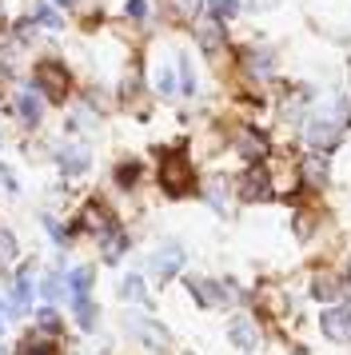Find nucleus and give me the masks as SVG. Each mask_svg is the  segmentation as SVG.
<instances>
[{
  "mask_svg": "<svg viewBox=\"0 0 351 355\" xmlns=\"http://www.w3.org/2000/svg\"><path fill=\"white\" fill-rule=\"evenodd\" d=\"M156 188L168 200H191V196H200V168L188 156L184 140L156 148Z\"/></svg>",
  "mask_w": 351,
  "mask_h": 355,
  "instance_id": "nucleus-1",
  "label": "nucleus"
},
{
  "mask_svg": "<svg viewBox=\"0 0 351 355\" xmlns=\"http://www.w3.org/2000/svg\"><path fill=\"white\" fill-rule=\"evenodd\" d=\"M28 84L40 92V100H44L48 108H64V104H72V96H76V72L68 68V60L52 56V52L32 60Z\"/></svg>",
  "mask_w": 351,
  "mask_h": 355,
  "instance_id": "nucleus-2",
  "label": "nucleus"
},
{
  "mask_svg": "<svg viewBox=\"0 0 351 355\" xmlns=\"http://www.w3.org/2000/svg\"><path fill=\"white\" fill-rule=\"evenodd\" d=\"M348 132L351 128L343 120H335V112H327V104H316V108L300 120V140L307 144V152H323V156H332L335 148L343 144Z\"/></svg>",
  "mask_w": 351,
  "mask_h": 355,
  "instance_id": "nucleus-3",
  "label": "nucleus"
},
{
  "mask_svg": "<svg viewBox=\"0 0 351 355\" xmlns=\"http://www.w3.org/2000/svg\"><path fill=\"white\" fill-rule=\"evenodd\" d=\"M184 291L196 307L204 311H223L232 304H243L248 291L239 288L236 279H216V275H184Z\"/></svg>",
  "mask_w": 351,
  "mask_h": 355,
  "instance_id": "nucleus-4",
  "label": "nucleus"
},
{
  "mask_svg": "<svg viewBox=\"0 0 351 355\" xmlns=\"http://www.w3.org/2000/svg\"><path fill=\"white\" fill-rule=\"evenodd\" d=\"M232 196L239 204H271V200H280V180H275L271 160L243 164L236 172V180H232Z\"/></svg>",
  "mask_w": 351,
  "mask_h": 355,
  "instance_id": "nucleus-5",
  "label": "nucleus"
},
{
  "mask_svg": "<svg viewBox=\"0 0 351 355\" xmlns=\"http://www.w3.org/2000/svg\"><path fill=\"white\" fill-rule=\"evenodd\" d=\"M188 268V248L180 240H164L148 252V263H144V275L156 284V288H168L172 279H180Z\"/></svg>",
  "mask_w": 351,
  "mask_h": 355,
  "instance_id": "nucleus-6",
  "label": "nucleus"
},
{
  "mask_svg": "<svg viewBox=\"0 0 351 355\" xmlns=\"http://www.w3.org/2000/svg\"><path fill=\"white\" fill-rule=\"evenodd\" d=\"M8 315L12 320H24L36 311V259H20L16 272L8 275Z\"/></svg>",
  "mask_w": 351,
  "mask_h": 355,
  "instance_id": "nucleus-7",
  "label": "nucleus"
},
{
  "mask_svg": "<svg viewBox=\"0 0 351 355\" xmlns=\"http://www.w3.org/2000/svg\"><path fill=\"white\" fill-rule=\"evenodd\" d=\"M228 148L236 152L239 164H259V160H271V148H275V140H271V132L264 128V124H236L232 128V140H228Z\"/></svg>",
  "mask_w": 351,
  "mask_h": 355,
  "instance_id": "nucleus-8",
  "label": "nucleus"
},
{
  "mask_svg": "<svg viewBox=\"0 0 351 355\" xmlns=\"http://www.w3.org/2000/svg\"><path fill=\"white\" fill-rule=\"evenodd\" d=\"M124 336L136 339L148 355H164L168 347H172V331L164 327L160 320H152V315H140V311H128L124 320Z\"/></svg>",
  "mask_w": 351,
  "mask_h": 355,
  "instance_id": "nucleus-9",
  "label": "nucleus"
},
{
  "mask_svg": "<svg viewBox=\"0 0 351 355\" xmlns=\"http://www.w3.org/2000/svg\"><path fill=\"white\" fill-rule=\"evenodd\" d=\"M232 56H236V68L243 72V80H252V84H268L271 76H275V68H280L275 49H271V44H259V40L236 49Z\"/></svg>",
  "mask_w": 351,
  "mask_h": 355,
  "instance_id": "nucleus-10",
  "label": "nucleus"
},
{
  "mask_svg": "<svg viewBox=\"0 0 351 355\" xmlns=\"http://www.w3.org/2000/svg\"><path fill=\"white\" fill-rule=\"evenodd\" d=\"M52 164H56V176L76 184V180L92 176V148L84 140H64V144L52 148Z\"/></svg>",
  "mask_w": 351,
  "mask_h": 355,
  "instance_id": "nucleus-11",
  "label": "nucleus"
},
{
  "mask_svg": "<svg viewBox=\"0 0 351 355\" xmlns=\"http://www.w3.org/2000/svg\"><path fill=\"white\" fill-rule=\"evenodd\" d=\"M191 36H196V49H200V56H204L207 64H223L228 56H232V36H228V24H216V20H200L196 28H191Z\"/></svg>",
  "mask_w": 351,
  "mask_h": 355,
  "instance_id": "nucleus-12",
  "label": "nucleus"
},
{
  "mask_svg": "<svg viewBox=\"0 0 351 355\" xmlns=\"http://www.w3.org/2000/svg\"><path fill=\"white\" fill-rule=\"evenodd\" d=\"M8 108H12L16 124H20L24 132H40V128H44L48 104L40 100V92H36V88H32L28 80H24V84H16V92H12V104H8Z\"/></svg>",
  "mask_w": 351,
  "mask_h": 355,
  "instance_id": "nucleus-13",
  "label": "nucleus"
},
{
  "mask_svg": "<svg viewBox=\"0 0 351 355\" xmlns=\"http://www.w3.org/2000/svg\"><path fill=\"white\" fill-rule=\"evenodd\" d=\"M319 336L335 343V347H351V300H339V304L319 307Z\"/></svg>",
  "mask_w": 351,
  "mask_h": 355,
  "instance_id": "nucleus-14",
  "label": "nucleus"
},
{
  "mask_svg": "<svg viewBox=\"0 0 351 355\" xmlns=\"http://www.w3.org/2000/svg\"><path fill=\"white\" fill-rule=\"evenodd\" d=\"M223 336H228V343H232L239 355H255V352H259V343H264L259 320L248 315V311H232L228 323H223Z\"/></svg>",
  "mask_w": 351,
  "mask_h": 355,
  "instance_id": "nucleus-15",
  "label": "nucleus"
},
{
  "mask_svg": "<svg viewBox=\"0 0 351 355\" xmlns=\"http://www.w3.org/2000/svg\"><path fill=\"white\" fill-rule=\"evenodd\" d=\"M332 184V160L323 152H307L300 164H296V192H311L319 196Z\"/></svg>",
  "mask_w": 351,
  "mask_h": 355,
  "instance_id": "nucleus-16",
  "label": "nucleus"
},
{
  "mask_svg": "<svg viewBox=\"0 0 351 355\" xmlns=\"http://www.w3.org/2000/svg\"><path fill=\"white\" fill-rule=\"evenodd\" d=\"M348 279L335 272V268H316L311 272V279H307V300L319 307H327V304H339V300H348Z\"/></svg>",
  "mask_w": 351,
  "mask_h": 355,
  "instance_id": "nucleus-17",
  "label": "nucleus"
},
{
  "mask_svg": "<svg viewBox=\"0 0 351 355\" xmlns=\"http://www.w3.org/2000/svg\"><path fill=\"white\" fill-rule=\"evenodd\" d=\"M68 268H72V263H68V256H56V263H52V268H48L44 275H36V300H40V304H68Z\"/></svg>",
  "mask_w": 351,
  "mask_h": 355,
  "instance_id": "nucleus-18",
  "label": "nucleus"
},
{
  "mask_svg": "<svg viewBox=\"0 0 351 355\" xmlns=\"http://www.w3.org/2000/svg\"><path fill=\"white\" fill-rule=\"evenodd\" d=\"M128 252H132V232H128L124 224L112 227V232H104V236L96 240V256H100L104 268H120Z\"/></svg>",
  "mask_w": 351,
  "mask_h": 355,
  "instance_id": "nucleus-19",
  "label": "nucleus"
},
{
  "mask_svg": "<svg viewBox=\"0 0 351 355\" xmlns=\"http://www.w3.org/2000/svg\"><path fill=\"white\" fill-rule=\"evenodd\" d=\"M144 180H148V164L140 156H124V160L112 164V184L120 188V196H136Z\"/></svg>",
  "mask_w": 351,
  "mask_h": 355,
  "instance_id": "nucleus-20",
  "label": "nucleus"
},
{
  "mask_svg": "<svg viewBox=\"0 0 351 355\" xmlns=\"http://www.w3.org/2000/svg\"><path fill=\"white\" fill-rule=\"evenodd\" d=\"M148 88H152V92H156L160 100H176V96H180V76H176V52H172V60H168V56L152 60V72H148Z\"/></svg>",
  "mask_w": 351,
  "mask_h": 355,
  "instance_id": "nucleus-21",
  "label": "nucleus"
},
{
  "mask_svg": "<svg viewBox=\"0 0 351 355\" xmlns=\"http://www.w3.org/2000/svg\"><path fill=\"white\" fill-rule=\"evenodd\" d=\"M116 300L128 307H152V288L144 272H124L116 279Z\"/></svg>",
  "mask_w": 351,
  "mask_h": 355,
  "instance_id": "nucleus-22",
  "label": "nucleus"
},
{
  "mask_svg": "<svg viewBox=\"0 0 351 355\" xmlns=\"http://www.w3.org/2000/svg\"><path fill=\"white\" fill-rule=\"evenodd\" d=\"M32 331L52 336V339H64V331H68V320H64V311H60L56 304H36V311H32Z\"/></svg>",
  "mask_w": 351,
  "mask_h": 355,
  "instance_id": "nucleus-23",
  "label": "nucleus"
},
{
  "mask_svg": "<svg viewBox=\"0 0 351 355\" xmlns=\"http://www.w3.org/2000/svg\"><path fill=\"white\" fill-rule=\"evenodd\" d=\"M92 288H96V263H72L68 268V304L92 300Z\"/></svg>",
  "mask_w": 351,
  "mask_h": 355,
  "instance_id": "nucleus-24",
  "label": "nucleus"
},
{
  "mask_svg": "<svg viewBox=\"0 0 351 355\" xmlns=\"http://www.w3.org/2000/svg\"><path fill=\"white\" fill-rule=\"evenodd\" d=\"M28 17L36 20V28H40V33H48V36H56V33H64V28H68L64 12L56 8V4H52V0H32Z\"/></svg>",
  "mask_w": 351,
  "mask_h": 355,
  "instance_id": "nucleus-25",
  "label": "nucleus"
},
{
  "mask_svg": "<svg viewBox=\"0 0 351 355\" xmlns=\"http://www.w3.org/2000/svg\"><path fill=\"white\" fill-rule=\"evenodd\" d=\"M12 355H68V352H64V339H52V336H40V331H28V336L16 339Z\"/></svg>",
  "mask_w": 351,
  "mask_h": 355,
  "instance_id": "nucleus-26",
  "label": "nucleus"
},
{
  "mask_svg": "<svg viewBox=\"0 0 351 355\" xmlns=\"http://www.w3.org/2000/svg\"><path fill=\"white\" fill-rule=\"evenodd\" d=\"M176 76H180V96L196 100V92H200V72H196V60H191L188 49H176Z\"/></svg>",
  "mask_w": 351,
  "mask_h": 355,
  "instance_id": "nucleus-27",
  "label": "nucleus"
},
{
  "mask_svg": "<svg viewBox=\"0 0 351 355\" xmlns=\"http://www.w3.org/2000/svg\"><path fill=\"white\" fill-rule=\"evenodd\" d=\"M20 259H24L20 236H16L12 227H4V224H0V275H12Z\"/></svg>",
  "mask_w": 351,
  "mask_h": 355,
  "instance_id": "nucleus-28",
  "label": "nucleus"
},
{
  "mask_svg": "<svg viewBox=\"0 0 351 355\" xmlns=\"http://www.w3.org/2000/svg\"><path fill=\"white\" fill-rule=\"evenodd\" d=\"M40 227H44V236L60 252H68L72 243H76V236H72V227H68V220H60V216H52V211H40Z\"/></svg>",
  "mask_w": 351,
  "mask_h": 355,
  "instance_id": "nucleus-29",
  "label": "nucleus"
},
{
  "mask_svg": "<svg viewBox=\"0 0 351 355\" xmlns=\"http://www.w3.org/2000/svg\"><path fill=\"white\" fill-rule=\"evenodd\" d=\"M72 307V327L84 331V336H92L96 327H100V304L96 300H80V304H68Z\"/></svg>",
  "mask_w": 351,
  "mask_h": 355,
  "instance_id": "nucleus-30",
  "label": "nucleus"
},
{
  "mask_svg": "<svg viewBox=\"0 0 351 355\" xmlns=\"http://www.w3.org/2000/svg\"><path fill=\"white\" fill-rule=\"evenodd\" d=\"M243 12V0H204V17L216 24H232Z\"/></svg>",
  "mask_w": 351,
  "mask_h": 355,
  "instance_id": "nucleus-31",
  "label": "nucleus"
},
{
  "mask_svg": "<svg viewBox=\"0 0 351 355\" xmlns=\"http://www.w3.org/2000/svg\"><path fill=\"white\" fill-rule=\"evenodd\" d=\"M316 224H319V216L311 208H300V211H291V227H296V240H316Z\"/></svg>",
  "mask_w": 351,
  "mask_h": 355,
  "instance_id": "nucleus-32",
  "label": "nucleus"
},
{
  "mask_svg": "<svg viewBox=\"0 0 351 355\" xmlns=\"http://www.w3.org/2000/svg\"><path fill=\"white\" fill-rule=\"evenodd\" d=\"M124 20H132V24H148L152 20V0H124Z\"/></svg>",
  "mask_w": 351,
  "mask_h": 355,
  "instance_id": "nucleus-33",
  "label": "nucleus"
},
{
  "mask_svg": "<svg viewBox=\"0 0 351 355\" xmlns=\"http://www.w3.org/2000/svg\"><path fill=\"white\" fill-rule=\"evenodd\" d=\"M172 4V17L176 20H196L204 12V0H168Z\"/></svg>",
  "mask_w": 351,
  "mask_h": 355,
  "instance_id": "nucleus-34",
  "label": "nucleus"
},
{
  "mask_svg": "<svg viewBox=\"0 0 351 355\" xmlns=\"http://www.w3.org/2000/svg\"><path fill=\"white\" fill-rule=\"evenodd\" d=\"M8 323H12V315H8V300H4V291H0V336L8 331Z\"/></svg>",
  "mask_w": 351,
  "mask_h": 355,
  "instance_id": "nucleus-35",
  "label": "nucleus"
},
{
  "mask_svg": "<svg viewBox=\"0 0 351 355\" xmlns=\"http://www.w3.org/2000/svg\"><path fill=\"white\" fill-rule=\"evenodd\" d=\"M52 4H56L60 12H76V8H80V0H52Z\"/></svg>",
  "mask_w": 351,
  "mask_h": 355,
  "instance_id": "nucleus-36",
  "label": "nucleus"
},
{
  "mask_svg": "<svg viewBox=\"0 0 351 355\" xmlns=\"http://www.w3.org/2000/svg\"><path fill=\"white\" fill-rule=\"evenodd\" d=\"M339 275L348 279V288H351V252H348V256H343V268H339Z\"/></svg>",
  "mask_w": 351,
  "mask_h": 355,
  "instance_id": "nucleus-37",
  "label": "nucleus"
},
{
  "mask_svg": "<svg viewBox=\"0 0 351 355\" xmlns=\"http://www.w3.org/2000/svg\"><path fill=\"white\" fill-rule=\"evenodd\" d=\"M8 33V24H4V8H0V36Z\"/></svg>",
  "mask_w": 351,
  "mask_h": 355,
  "instance_id": "nucleus-38",
  "label": "nucleus"
},
{
  "mask_svg": "<svg viewBox=\"0 0 351 355\" xmlns=\"http://www.w3.org/2000/svg\"><path fill=\"white\" fill-rule=\"evenodd\" d=\"M0 355H12V352H8V347H4V343H0Z\"/></svg>",
  "mask_w": 351,
  "mask_h": 355,
  "instance_id": "nucleus-39",
  "label": "nucleus"
},
{
  "mask_svg": "<svg viewBox=\"0 0 351 355\" xmlns=\"http://www.w3.org/2000/svg\"><path fill=\"white\" fill-rule=\"evenodd\" d=\"M348 84H351V60H348Z\"/></svg>",
  "mask_w": 351,
  "mask_h": 355,
  "instance_id": "nucleus-40",
  "label": "nucleus"
},
{
  "mask_svg": "<svg viewBox=\"0 0 351 355\" xmlns=\"http://www.w3.org/2000/svg\"><path fill=\"white\" fill-rule=\"evenodd\" d=\"M0 148H4V132H0Z\"/></svg>",
  "mask_w": 351,
  "mask_h": 355,
  "instance_id": "nucleus-41",
  "label": "nucleus"
}]
</instances>
